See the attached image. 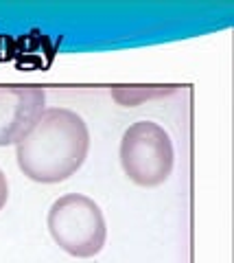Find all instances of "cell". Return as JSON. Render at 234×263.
<instances>
[{"instance_id":"obj_1","label":"cell","mask_w":234,"mask_h":263,"mask_svg":"<svg viewBox=\"0 0 234 263\" xmlns=\"http://www.w3.org/2000/svg\"><path fill=\"white\" fill-rule=\"evenodd\" d=\"M90 152V129L77 112L48 108L18 145L15 160L24 176L39 184H57L75 176Z\"/></svg>"},{"instance_id":"obj_4","label":"cell","mask_w":234,"mask_h":263,"mask_svg":"<svg viewBox=\"0 0 234 263\" xmlns=\"http://www.w3.org/2000/svg\"><path fill=\"white\" fill-rule=\"evenodd\" d=\"M46 110V92L39 86H0V147L18 145Z\"/></svg>"},{"instance_id":"obj_3","label":"cell","mask_w":234,"mask_h":263,"mask_svg":"<svg viewBox=\"0 0 234 263\" xmlns=\"http://www.w3.org/2000/svg\"><path fill=\"white\" fill-rule=\"evenodd\" d=\"M120 167L138 186H160L173 171L175 152L168 132L153 121H138L120 138Z\"/></svg>"},{"instance_id":"obj_2","label":"cell","mask_w":234,"mask_h":263,"mask_svg":"<svg viewBox=\"0 0 234 263\" xmlns=\"http://www.w3.org/2000/svg\"><path fill=\"white\" fill-rule=\"evenodd\" d=\"M46 226L53 241L77 259L96 257L108 241V221L101 206L83 193H66L48 209Z\"/></svg>"},{"instance_id":"obj_5","label":"cell","mask_w":234,"mask_h":263,"mask_svg":"<svg viewBox=\"0 0 234 263\" xmlns=\"http://www.w3.org/2000/svg\"><path fill=\"white\" fill-rule=\"evenodd\" d=\"M7 200H9V182H7V176L3 174V169H0V211L5 209Z\"/></svg>"}]
</instances>
